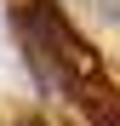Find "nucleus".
Instances as JSON below:
<instances>
[{
    "label": "nucleus",
    "instance_id": "1",
    "mask_svg": "<svg viewBox=\"0 0 120 126\" xmlns=\"http://www.w3.org/2000/svg\"><path fill=\"white\" fill-rule=\"evenodd\" d=\"M69 109H80L92 126H120V86L109 75H80L74 86H69Z\"/></svg>",
    "mask_w": 120,
    "mask_h": 126
},
{
    "label": "nucleus",
    "instance_id": "2",
    "mask_svg": "<svg viewBox=\"0 0 120 126\" xmlns=\"http://www.w3.org/2000/svg\"><path fill=\"white\" fill-rule=\"evenodd\" d=\"M80 6H92L103 23H120V0H80Z\"/></svg>",
    "mask_w": 120,
    "mask_h": 126
},
{
    "label": "nucleus",
    "instance_id": "3",
    "mask_svg": "<svg viewBox=\"0 0 120 126\" xmlns=\"http://www.w3.org/2000/svg\"><path fill=\"white\" fill-rule=\"evenodd\" d=\"M17 126H57V120H17Z\"/></svg>",
    "mask_w": 120,
    "mask_h": 126
}]
</instances>
